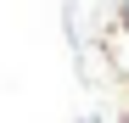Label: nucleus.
I'll return each mask as SVG.
<instances>
[{
    "label": "nucleus",
    "instance_id": "nucleus-1",
    "mask_svg": "<svg viewBox=\"0 0 129 123\" xmlns=\"http://www.w3.org/2000/svg\"><path fill=\"white\" fill-rule=\"evenodd\" d=\"M118 23H123V34H129V0H118Z\"/></svg>",
    "mask_w": 129,
    "mask_h": 123
},
{
    "label": "nucleus",
    "instance_id": "nucleus-2",
    "mask_svg": "<svg viewBox=\"0 0 129 123\" xmlns=\"http://www.w3.org/2000/svg\"><path fill=\"white\" fill-rule=\"evenodd\" d=\"M84 123H95V117H84Z\"/></svg>",
    "mask_w": 129,
    "mask_h": 123
}]
</instances>
